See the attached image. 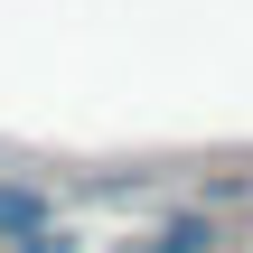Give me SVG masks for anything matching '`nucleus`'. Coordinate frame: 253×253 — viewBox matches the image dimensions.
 Masks as SVG:
<instances>
[{"label": "nucleus", "instance_id": "1", "mask_svg": "<svg viewBox=\"0 0 253 253\" xmlns=\"http://www.w3.org/2000/svg\"><path fill=\"white\" fill-rule=\"evenodd\" d=\"M47 216H56V207H47L38 188H0V235H9V244H28V235H47Z\"/></svg>", "mask_w": 253, "mask_h": 253}, {"label": "nucleus", "instance_id": "2", "mask_svg": "<svg viewBox=\"0 0 253 253\" xmlns=\"http://www.w3.org/2000/svg\"><path fill=\"white\" fill-rule=\"evenodd\" d=\"M150 253H216V225H207V216H169V225L150 235Z\"/></svg>", "mask_w": 253, "mask_h": 253}, {"label": "nucleus", "instance_id": "3", "mask_svg": "<svg viewBox=\"0 0 253 253\" xmlns=\"http://www.w3.org/2000/svg\"><path fill=\"white\" fill-rule=\"evenodd\" d=\"M19 253H66V235H28V244H19Z\"/></svg>", "mask_w": 253, "mask_h": 253}]
</instances>
